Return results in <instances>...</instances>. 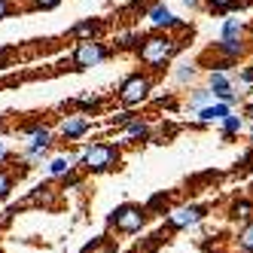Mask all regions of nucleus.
<instances>
[{
  "label": "nucleus",
  "instance_id": "f257e3e1",
  "mask_svg": "<svg viewBox=\"0 0 253 253\" xmlns=\"http://www.w3.org/2000/svg\"><path fill=\"white\" fill-rule=\"evenodd\" d=\"M180 43L171 34H150V37H140L137 43V58L147 67H165L174 55H177Z\"/></svg>",
  "mask_w": 253,
  "mask_h": 253
},
{
  "label": "nucleus",
  "instance_id": "f03ea898",
  "mask_svg": "<svg viewBox=\"0 0 253 253\" xmlns=\"http://www.w3.org/2000/svg\"><path fill=\"white\" fill-rule=\"evenodd\" d=\"M119 150H116V143H107V140H98V143H88V147L80 153V168L85 171H92V174H107V171H113L119 165Z\"/></svg>",
  "mask_w": 253,
  "mask_h": 253
},
{
  "label": "nucleus",
  "instance_id": "7ed1b4c3",
  "mask_svg": "<svg viewBox=\"0 0 253 253\" xmlns=\"http://www.w3.org/2000/svg\"><path fill=\"white\" fill-rule=\"evenodd\" d=\"M22 134L28 137V143H25V162H40L52 150V143H55V131H52L49 125H43V122L25 125Z\"/></svg>",
  "mask_w": 253,
  "mask_h": 253
},
{
  "label": "nucleus",
  "instance_id": "20e7f679",
  "mask_svg": "<svg viewBox=\"0 0 253 253\" xmlns=\"http://www.w3.org/2000/svg\"><path fill=\"white\" fill-rule=\"evenodd\" d=\"M110 52L113 49L107 46V43H101V40H80L77 49L70 52V61H74L77 70H88V67L104 64L107 58H110Z\"/></svg>",
  "mask_w": 253,
  "mask_h": 253
},
{
  "label": "nucleus",
  "instance_id": "39448f33",
  "mask_svg": "<svg viewBox=\"0 0 253 253\" xmlns=\"http://www.w3.org/2000/svg\"><path fill=\"white\" fill-rule=\"evenodd\" d=\"M110 226L122 235H134L147 226V208L140 205H119L113 213H110Z\"/></svg>",
  "mask_w": 253,
  "mask_h": 253
},
{
  "label": "nucleus",
  "instance_id": "423d86ee",
  "mask_svg": "<svg viewBox=\"0 0 253 253\" xmlns=\"http://www.w3.org/2000/svg\"><path fill=\"white\" fill-rule=\"evenodd\" d=\"M150 92H153V80L147 74H131V77L122 80V85H119L116 95H119V101L125 107H140L143 101L150 98Z\"/></svg>",
  "mask_w": 253,
  "mask_h": 253
},
{
  "label": "nucleus",
  "instance_id": "0eeeda50",
  "mask_svg": "<svg viewBox=\"0 0 253 253\" xmlns=\"http://www.w3.org/2000/svg\"><path fill=\"white\" fill-rule=\"evenodd\" d=\"M92 131V119H85V113H74V116H64L58 125V137L61 140H80Z\"/></svg>",
  "mask_w": 253,
  "mask_h": 253
},
{
  "label": "nucleus",
  "instance_id": "6e6552de",
  "mask_svg": "<svg viewBox=\"0 0 253 253\" xmlns=\"http://www.w3.org/2000/svg\"><path fill=\"white\" fill-rule=\"evenodd\" d=\"M147 19H150V25H153V28H159V31H171V28L183 31V28H186V22H180V19H177L165 0H162V3H156V6H150Z\"/></svg>",
  "mask_w": 253,
  "mask_h": 253
},
{
  "label": "nucleus",
  "instance_id": "1a4fd4ad",
  "mask_svg": "<svg viewBox=\"0 0 253 253\" xmlns=\"http://www.w3.org/2000/svg\"><path fill=\"white\" fill-rule=\"evenodd\" d=\"M208 83H211V95H213L216 101H223V104H229V107L238 101V95L232 92V83H229V77H226V70H211Z\"/></svg>",
  "mask_w": 253,
  "mask_h": 253
},
{
  "label": "nucleus",
  "instance_id": "9d476101",
  "mask_svg": "<svg viewBox=\"0 0 253 253\" xmlns=\"http://www.w3.org/2000/svg\"><path fill=\"white\" fill-rule=\"evenodd\" d=\"M205 216V208H198V205H186V208H177L168 213V226L171 229H189L195 226L198 220Z\"/></svg>",
  "mask_w": 253,
  "mask_h": 253
},
{
  "label": "nucleus",
  "instance_id": "9b49d317",
  "mask_svg": "<svg viewBox=\"0 0 253 253\" xmlns=\"http://www.w3.org/2000/svg\"><path fill=\"white\" fill-rule=\"evenodd\" d=\"M101 31H104V22L101 19H85V22H80V25L70 28V37H74V40H98Z\"/></svg>",
  "mask_w": 253,
  "mask_h": 253
},
{
  "label": "nucleus",
  "instance_id": "f8f14e48",
  "mask_svg": "<svg viewBox=\"0 0 253 253\" xmlns=\"http://www.w3.org/2000/svg\"><path fill=\"white\" fill-rule=\"evenodd\" d=\"M229 113H232V107H229V104H223V101H216V104H205V107H198V122H223Z\"/></svg>",
  "mask_w": 253,
  "mask_h": 253
},
{
  "label": "nucleus",
  "instance_id": "ddd939ff",
  "mask_svg": "<svg viewBox=\"0 0 253 253\" xmlns=\"http://www.w3.org/2000/svg\"><path fill=\"white\" fill-rule=\"evenodd\" d=\"M70 168H77V159H74V156H55V159H49V165H46L49 177H61V174H67Z\"/></svg>",
  "mask_w": 253,
  "mask_h": 253
},
{
  "label": "nucleus",
  "instance_id": "4468645a",
  "mask_svg": "<svg viewBox=\"0 0 253 253\" xmlns=\"http://www.w3.org/2000/svg\"><path fill=\"white\" fill-rule=\"evenodd\" d=\"M220 40H244V22L241 19H226L223 31H220Z\"/></svg>",
  "mask_w": 253,
  "mask_h": 253
},
{
  "label": "nucleus",
  "instance_id": "2eb2a0df",
  "mask_svg": "<svg viewBox=\"0 0 253 253\" xmlns=\"http://www.w3.org/2000/svg\"><path fill=\"white\" fill-rule=\"evenodd\" d=\"M150 134V125L147 122H140L137 116L125 125V134H122V143H128V140H137V137H147Z\"/></svg>",
  "mask_w": 253,
  "mask_h": 253
},
{
  "label": "nucleus",
  "instance_id": "dca6fc26",
  "mask_svg": "<svg viewBox=\"0 0 253 253\" xmlns=\"http://www.w3.org/2000/svg\"><path fill=\"white\" fill-rule=\"evenodd\" d=\"M216 49H220L226 58L235 61L238 55H244V49H247V46H244V40H220V43H216Z\"/></svg>",
  "mask_w": 253,
  "mask_h": 253
},
{
  "label": "nucleus",
  "instance_id": "f3484780",
  "mask_svg": "<svg viewBox=\"0 0 253 253\" xmlns=\"http://www.w3.org/2000/svg\"><path fill=\"white\" fill-rule=\"evenodd\" d=\"M208 6H211V12H216V15H226V12H232V9H241L244 0H208Z\"/></svg>",
  "mask_w": 253,
  "mask_h": 253
},
{
  "label": "nucleus",
  "instance_id": "a211bd4d",
  "mask_svg": "<svg viewBox=\"0 0 253 253\" xmlns=\"http://www.w3.org/2000/svg\"><path fill=\"white\" fill-rule=\"evenodd\" d=\"M137 43H140V34H137V31H125V34H119V37H116L113 46H116V49H134Z\"/></svg>",
  "mask_w": 253,
  "mask_h": 253
},
{
  "label": "nucleus",
  "instance_id": "6ab92c4d",
  "mask_svg": "<svg viewBox=\"0 0 253 253\" xmlns=\"http://www.w3.org/2000/svg\"><path fill=\"white\" fill-rule=\"evenodd\" d=\"M77 107H80L83 113H98L101 110V95H83L77 101Z\"/></svg>",
  "mask_w": 253,
  "mask_h": 253
},
{
  "label": "nucleus",
  "instance_id": "aec40b11",
  "mask_svg": "<svg viewBox=\"0 0 253 253\" xmlns=\"http://www.w3.org/2000/svg\"><path fill=\"white\" fill-rule=\"evenodd\" d=\"M241 128H244V119H241V116H235V113H229V116L223 119V131H226L223 137H232V134H238Z\"/></svg>",
  "mask_w": 253,
  "mask_h": 253
},
{
  "label": "nucleus",
  "instance_id": "412c9836",
  "mask_svg": "<svg viewBox=\"0 0 253 253\" xmlns=\"http://www.w3.org/2000/svg\"><path fill=\"white\" fill-rule=\"evenodd\" d=\"M12 186H15V177H12L9 171H3V168H0V202H6V198H9Z\"/></svg>",
  "mask_w": 253,
  "mask_h": 253
},
{
  "label": "nucleus",
  "instance_id": "4be33fe9",
  "mask_svg": "<svg viewBox=\"0 0 253 253\" xmlns=\"http://www.w3.org/2000/svg\"><path fill=\"white\" fill-rule=\"evenodd\" d=\"M238 250L241 253H253V223L238 235Z\"/></svg>",
  "mask_w": 253,
  "mask_h": 253
},
{
  "label": "nucleus",
  "instance_id": "5701e85b",
  "mask_svg": "<svg viewBox=\"0 0 253 253\" xmlns=\"http://www.w3.org/2000/svg\"><path fill=\"white\" fill-rule=\"evenodd\" d=\"M213 101V95H211V88H198V92H192V110H198V107H205V104H211Z\"/></svg>",
  "mask_w": 253,
  "mask_h": 253
},
{
  "label": "nucleus",
  "instance_id": "b1692460",
  "mask_svg": "<svg viewBox=\"0 0 253 253\" xmlns=\"http://www.w3.org/2000/svg\"><path fill=\"white\" fill-rule=\"evenodd\" d=\"M250 211H253L250 202H235V205H232V213H235V216H241V220H247Z\"/></svg>",
  "mask_w": 253,
  "mask_h": 253
},
{
  "label": "nucleus",
  "instance_id": "393cba45",
  "mask_svg": "<svg viewBox=\"0 0 253 253\" xmlns=\"http://www.w3.org/2000/svg\"><path fill=\"white\" fill-rule=\"evenodd\" d=\"M61 0H28V9H55Z\"/></svg>",
  "mask_w": 253,
  "mask_h": 253
},
{
  "label": "nucleus",
  "instance_id": "a878e982",
  "mask_svg": "<svg viewBox=\"0 0 253 253\" xmlns=\"http://www.w3.org/2000/svg\"><path fill=\"white\" fill-rule=\"evenodd\" d=\"M131 119H134V113H131V110H122V113L110 116V125H128Z\"/></svg>",
  "mask_w": 253,
  "mask_h": 253
},
{
  "label": "nucleus",
  "instance_id": "bb28decb",
  "mask_svg": "<svg viewBox=\"0 0 253 253\" xmlns=\"http://www.w3.org/2000/svg\"><path fill=\"white\" fill-rule=\"evenodd\" d=\"M12 12H15V3H12V0H0V22L9 19Z\"/></svg>",
  "mask_w": 253,
  "mask_h": 253
},
{
  "label": "nucleus",
  "instance_id": "cd10ccee",
  "mask_svg": "<svg viewBox=\"0 0 253 253\" xmlns=\"http://www.w3.org/2000/svg\"><path fill=\"white\" fill-rule=\"evenodd\" d=\"M192 77H195L192 67H180V70H177V80H180V83H186V80H192Z\"/></svg>",
  "mask_w": 253,
  "mask_h": 253
},
{
  "label": "nucleus",
  "instance_id": "c85d7f7f",
  "mask_svg": "<svg viewBox=\"0 0 253 253\" xmlns=\"http://www.w3.org/2000/svg\"><path fill=\"white\" fill-rule=\"evenodd\" d=\"M238 80H241L244 85H250V83H253V67H244V70H241V77H238Z\"/></svg>",
  "mask_w": 253,
  "mask_h": 253
},
{
  "label": "nucleus",
  "instance_id": "c756f323",
  "mask_svg": "<svg viewBox=\"0 0 253 253\" xmlns=\"http://www.w3.org/2000/svg\"><path fill=\"white\" fill-rule=\"evenodd\" d=\"M9 159V150H6V140L3 137H0V165H3V162Z\"/></svg>",
  "mask_w": 253,
  "mask_h": 253
},
{
  "label": "nucleus",
  "instance_id": "7c9ffc66",
  "mask_svg": "<svg viewBox=\"0 0 253 253\" xmlns=\"http://www.w3.org/2000/svg\"><path fill=\"white\" fill-rule=\"evenodd\" d=\"M183 3H186V6H189V9H195V6H198V3H202V0H183Z\"/></svg>",
  "mask_w": 253,
  "mask_h": 253
},
{
  "label": "nucleus",
  "instance_id": "2f4dec72",
  "mask_svg": "<svg viewBox=\"0 0 253 253\" xmlns=\"http://www.w3.org/2000/svg\"><path fill=\"white\" fill-rule=\"evenodd\" d=\"M247 113H250V116H253V107H247ZM250 134H253V125H250Z\"/></svg>",
  "mask_w": 253,
  "mask_h": 253
},
{
  "label": "nucleus",
  "instance_id": "473e14b6",
  "mask_svg": "<svg viewBox=\"0 0 253 253\" xmlns=\"http://www.w3.org/2000/svg\"><path fill=\"white\" fill-rule=\"evenodd\" d=\"M0 128H3V116H0Z\"/></svg>",
  "mask_w": 253,
  "mask_h": 253
},
{
  "label": "nucleus",
  "instance_id": "72a5a7b5",
  "mask_svg": "<svg viewBox=\"0 0 253 253\" xmlns=\"http://www.w3.org/2000/svg\"><path fill=\"white\" fill-rule=\"evenodd\" d=\"M12 3H15V0H12Z\"/></svg>",
  "mask_w": 253,
  "mask_h": 253
}]
</instances>
